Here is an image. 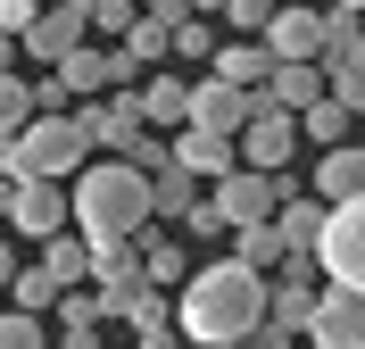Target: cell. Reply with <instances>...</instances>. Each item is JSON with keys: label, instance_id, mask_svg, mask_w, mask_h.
Instances as JSON below:
<instances>
[{"label": "cell", "instance_id": "6da1fadb", "mask_svg": "<svg viewBox=\"0 0 365 349\" xmlns=\"http://www.w3.org/2000/svg\"><path fill=\"white\" fill-rule=\"evenodd\" d=\"M257 325H266V275H250V266L216 258V266H191V275L175 283V333L191 349L250 341Z\"/></svg>", "mask_w": 365, "mask_h": 349}, {"label": "cell", "instance_id": "5bb4252c", "mask_svg": "<svg viewBox=\"0 0 365 349\" xmlns=\"http://www.w3.org/2000/svg\"><path fill=\"white\" fill-rule=\"evenodd\" d=\"M116 325H133V349H182V333H175V300H166V291H150V283H141L133 300L116 308Z\"/></svg>", "mask_w": 365, "mask_h": 349}, {"label": "cell", "instance_id": "4316f807", "mask_svg": "<svg viewBox=\"0 0 365 349\" xmlns=\"http://www.w3.org/2000/svg\"><path fill=\"white\" fill-rule=\"evenodd\" d=\"M25 116H34V100H25V75H0V141L17 133Z\"/></svg>", "mask_w": 365, "mask_h": 349}, {"label": "cell", "instance_id": "3957f363", "mask_svg": "<svg viewBox=\"0 0 365 349\" xmlns=\"http://www.w3.org/2000/svg\"><path fill=\"white\" fill-rule=\"evenodd\" d=\"M307 266H316V283L365 291V200H341V208H324L316 241H307Z\"/></svg>", "mask_w": 365, "mask_h": 349}, {"label": "cell", "instance_id": "8fae6325", "mask_svg": "<svg viewBox=\"0 0 365 349\" xmlns=\"http://www.w3.org/2000/svg\"><path fill=\"white\" fill-rule=\"evenodd\" d=\"M75 42H91V34H83V9H75V0H50V9H34V25L17 34V50L34 59V67H58Z\"/></svg>", "mask_w": 365, "mask_h": 349}, {"label": "cell", "instance_id": "7c38bea8", "mask_svg": "<svg viewBox=\"0 0 365 349\" xmlns=\"http://www.w3.org/2000/svg\"><path fill=\"white\" fill-rule=\"evenodd\" d=\"M307 200H324V208H341V200H365V150L357 141H332V150H316V175H307Z\"/></svg>", "mask_w": 365, "mask_h": 349}, {"label": "cell", "instance_id": "d590c367", "mask_svg": "<svg viewBox=\"0 0 365 349\" xmlns=\"http://www.w3.org/2000/svg\"><path fill=\"white\" fill-rule=\"evenodd\" d=\"M225 349H250V341H225Z\"/></svg>", "mask_w": 365, "mask_h": 349}, {"label": "cell", "instance_id": "f546056e", "mask_svg": "<svg viewBox=\"0 0 365 349\" xmlns=\"http://www.w3.org/2000/svg\"><path fill=\"white\" fill-rule=\"evenodd\" d=\"M58 349H100V325H58Z\"/></svg>", "mask_w": 365, "mask_h": 349}, {"label": "cell", "instance_id": "7a4b0ae2", "mask_svg": "<svg viewBox=\"0 0 365 349\" xmlns=\"http://www.w3.org/2000/svg\"><path fill=\"white\" fill-rule=\"evenodd\" d=\"M67 225L83 241H133L150 225V175H133L125 158H83L67 175Z\"/></svg>", "mask_w": 365, "mask_h": 349}, {"label": "cell", "instance_id": "1f68e13d", "mask_svg": "<svg viewBox=\"0 0 365 349\" xmlns=\"http://www.w3.org/2000/svg\"><path fill=\"white\" fill-rule=\"evenodd\" d=\"M133 9H150V17H182V0H133Z\"/></svg>", "mask_w": 365, "mask_h": 349}, {"label": "cell", "instance_id": "e575fe53", "mask_svg": "<svg viewBox=\"0 0 365 349\" xmlns=\"http://www.w3.org/2000/svg\"><path fill=\"white\" fill-rule=\"evenodd\" d=\"M332 9H365V0H332Z\"/></svg>", "mask_w": 365, "mask_h": 349}, {"label": "cell", "instance_id": "7402d4cb", "mask_svg": "<svg viewBox=\"0 0 365 349\" xmlns=\"http://www.w3.org/2000/svg\"><path fill=\"white\" fill-rule=\"evenodd\" d=\"M0 300H9V308H25V316H50V308H58V283H50L42 266H25V258H17V275L0 283Z\"/></svg>", "mask_w": 365, "mask_h": 349}, {"label": "cell", "instance_id": "603a6c76", "mask_svg": "<svg viewBox=\"0 0 365 349\" xmlns=\"http://www.w3.org/2000/svg\"><path fill=\"white\" fill-rule=\"evenodd\" d=\"M191 200H200V183H191V175H182L175 158H166L158 175H150V216H158V225H175V216L191 208Z\"/></svg>", "mask_w": 365, "mask_h": 349}, {"label": "cell", "instance_id": "4fadbf2b", "mask_svg": "<svg viewBox=\"0 0 365 349\" xmlns=\"http://www.w3.org/2000/svg\"><path fill=\"white\" fill-rule=\"evenodd\" d=\"M166 158H175L191 183H216L225 166H241V158H232V141H225V133H200V125H175V133H166Z\"/></svg>", "mask_w": 365, "mask_h": 349}, {"label": "cell", "instance_id": "83f0119b", "mask_svg": "<svg viewBox=\"0 0 365 349\" xmlns=\"http://www.w3.org/2000/svg\"><path fill=\"white\" fill-rule=\"evenodd\" d=\"M216 17H225L232 34H250V42H257V25L274 17V0H225V9H216Z\"/></svg>", "mask_w": 365, "mask_h": 349}, {"label": "cell", "instance_id": "74e56055", "mask_svg": "<svg viewBox=\"0 0 365 349\" xmlns=\"http://www.w3.org/2000/svg\"><path fill=\"white\" fill-rule=\"evenodd\" d=\"M42 9H50V0H42Z\"/></svg>", "mask_w": 365, "mask_h": 349}, {"label": "cell", "instance_id": "4dcf8cb0", "mask_svg": "<svg viewBox=\"0 0 365 349\" xmlns=\"http://www.w3.org/2000/svg\"><path fill=\"white\" fill-rule=\"evenodd\" d=\"M17 275V241H9V233H0V283Z\"/></svg>", "mask_w": 365, "mask_h": 349}, {"label": "cell", "instance_id": "44dd1931", "mask_svg": "<svg viewBox=\"0 0 365 349\" xmlns=\"http://www.w3.org/2000/svg\"><path fill=\"white\" fill-rule=\"evenodd\" d=\"M291 125H299V141L332 150V141H349V133H357V108H341V100H307V108H299Z\"/></svg>", "mask_w": 365, "mask_h": 349}, {"label": "cell", "instance_id": "9c48e42d", "mask_svg": "<svg viewBox=\"0 0 365 349\" xmlns=\"http://www.w3.org/2000/svg\"><path fill=\"white\" fill-rule=\"evenodd\" d=\"M9 241H50V233H67V183H42V175H25L9 191Z\"/></svg>", "mask_w": 365, "mask_h": 349}, {"label": "cell", "instance_id": "d4e9b609", "mask_svg": "<svg viewBox=\"0 0 365 349\" xmlns=\"http://www.w3.org/2000/svg\"><path fill=\"white\" fill-rule=\"evenodd\" d=\"M232 266L274 275V266H282V241H274V225H232Z\"/></svg>", "mask_w": 365, "mask_h": 349}, {"label": "cell", "instance_id": "cb8c5ba5", "mask_svg": "<svg viewBox=\"0 0 365 349\" xmlns=\"http://www.w3.org/2000/svg\"><path fill=\"white\" fill-rule=\"evenodd\" d=\"M166 59H191V67H207V59H216V25L182 9V17L166 25Z\"/></svg>", "mask_w": 365, "mask_h": 349}, {"label": "cell", "instance_id": "ac0fdd59", "mask_svg": "<svg viewBox=\"0 0 365 349\" xmlns=\"http://www.w3.org/2000/svg\"><path fill=\"white\" fill-rule=\"evenodd\" d=\"M207 75H216V84H241V92H257V84L274 75V59H266L257 42H216V59H207Z\"/></svg>", "mask_w": 365, "mask_h": 349}, {"label": "cell", "instance_id": "ffe728a7", "mask_svg": "<svg viewBox=\"0 0 365 349\" xmlns=\"http://www.w3.org/2000/svg\"><path fill=\"white\" fill-rule=\"evenodd\" d=\"M34 266H42L50 283H58V291H75V283H83V233H50V241H34Z\"/></svg>", "mask_w": 365, "mask_h": 349}, {"label": "cell", "instance_id": "9a60e30c", "mask_svg": "<svg viewBox=\"0 0 365 349\" xmlns=\"http://www.w3.org/2000/svg\"><path fill=\"white\" fill-rule=\"evenodd\" d=\"M316 17H324L316 67H365V17H357V9H316Z\"/></svg>", "mask_w": 365, "mask_h": 349}, {"label": "cell", "instance_id": "2e32d148", "mask_svg": "<svg viewBox=\"0 0 365 349\" xmlns=\"http://www.w3.org/2000/svg\"><path fill=\"white\" fill-rule=\"evenodd\" d=\"M133 241H141V283H150V291H175V283L191 275V250H182V241H166V233H150V225H141Z\"/></svg>", "mask_w": 365, "mask_h": 349}, {"label": "cell", "instance_id": "52a82bcc", "mask_svg": "<svg viewBox=\"0 0 365 349\" xmlns=\"http://www.w3.org/2000/svg\"><path fill=\"white\" fill-rule=\"evenodd\" d=\"M307 349H365V291H341V283H324L316 308H307V325H299Z\"/></svg>", "mask_w": 365, "mask_h": 349}, {"label": "cell", "instance_id": "277c9868", "mask_svg": "<svg viewBox=\"0 0 365 349\" xmlns=\"http://www.w3.org/2000/svg\"><path fill=\"white\" fill-rule=\"evenodd\" d=\"M257 50H266L274 67H316V50H324L316 0H274V17L257 25Z\"/></svg>", "mask_w": 365, "mask_h": 349}, {"label": "cell", "instance_id": "e0dca14e", "mask_svg": "<svg viewBox=\"0 0 365 349\" xmlns=\"http://www.w3.org/2000/svg\"><path fill=\"white\" fill-rule=\"evenodd\" d=\"M133 100H141V125H150V133H175L182 125V75L150 67V84H133Z\"/></svg>", "mask_w": 365, "mask_h": 349}, {"label": "cell", "instance_id": "836d02e7", "mask_svg": "<svg viewBox=\"0 0 365 349\" xmlns=\"http://www.w3.org/2000/svg\"><path fill=\"white\" fill-rule=\"evenodd\" d=\"M9 191H17V183H9V175H0V216H9Z\"/></svg>", "mask_w": 365, "mask_h": 349}, {"label": "cell", "instance_id": "f1b7e54d", "mask_svg": "<svg viewBox=\"0 0 365 349\" xmlns=\"http://www.w3.org/2000/svg\"><path fill=\"white\" fill-rule=\"evenodd\" d=\"M34 9H42V0H0V34H9V42H17L25 25H34Z\"/></svg>", "mask_w": 365, "mask_h": 349}, {"label": "cell", "instance_id": "8d00e7d4", "mask_svg": "<svg viewBox=\"0 0 365 349\" xmlns=\"http://www.w3.org/2000/svg\"><path fill=\"white\" fill-rule=\"evenodd\" d=\"M125 349H133V341H125Z\"/></svg>", "mask_w": 365, "mask_h": 349}, {"label": "cell", "instance_id": "ba28073f", "mask_svg": "<svg viewBox=\"0 0 365 349\" xmlns=\"http://www.w3.org/2000/svg\"><path fill=\"white\" fill-rule=\"evenodd\" d=\"M274 200H282V191H274V175H257V166H225V175H216V191H207V216H216V225H266L274 216Z\"/></svg>", "mask_w": 365, "mask_h": 349}, {"label": "cell", "instance_id": "8992f818", "mask_svg": "<svg viewBox=\"0 0 365 349\" xmlns=\"http://www.w3.org/2000/svg\"><path fill=\"white\" fill-rule=\"evenodd\" d=\"M50 75L67 84V100H91V92H125V84H141V67H133L116 42H75Z\"/></svg>", "mask_w": 365, "mask_h": 349}, {"label": "cell", "instance_id": "d6986e66", "mask_svg": "<svg viewBox=\"0 0 365 349\" xmlns=\"http://www.w3.org/2000/svg\"><path fill=\"white\" fill-rule=\"evenodd\" d=\"M257 92H266V108L299 116V108H307V100H324V67H274L266 84H257Z\"/></svg>", "mask_w": 365, "mask_h": 349}, {"label": "cell", "instance_id": "484cf974", "mask_svg": "<svg viewBox=\"0 0 365 349\" xmlns=\"http://www.w3.org/2000/svg\"><path fill=\"white\" fill-rule=\"evenodd\" d=\"M0 349H50L42 316H25V308H0Z\"/></svg>", "mask_w": 365, "mask_h": 349}, {"label": "cell", "instance_id": "5b68a950", "mask_svg": "<svg viewBox=\"0 0 365 349\" xmlns=\"http://www.w3.org/2000/svg\"><path fill=\"white\" fill-rule=\"evenodd\" d=\"M257 108H266V92H241V84H216V75L182 84V125H200V133H225L232 141Z\"/></svg>", "mask_w": 365, "mask_h": 349}, {"label": "cell", "instance_id": "30bf717a", "mask_svg": "<svg viewBox=\"0 0 365 349\" xmlns=\"http://www.w3.org/2000/svg\"><path fill=\"white\" fill-rule=\"evenodd\" d=\"M232 158H241V166H257V175H282V166L299 158V125H291L282 108H257L250 125L232 133Z\"/></svg>", "mask_w": 365, "mask_h": 349}, {"label": "cell", "instance_id": "d6a6232c", "mask_svg": "<svg viewBox=\"0 0 365 349\" xmlns=\"http://www.w3.org/2000/svg\"><path fill=\"white\" fill-rule=\"evenodd\" d=\"M0 75H17V42H9V34H0Z\"/></svg>", "mask_w": 365, "mask_h": 349}]
</instances>
